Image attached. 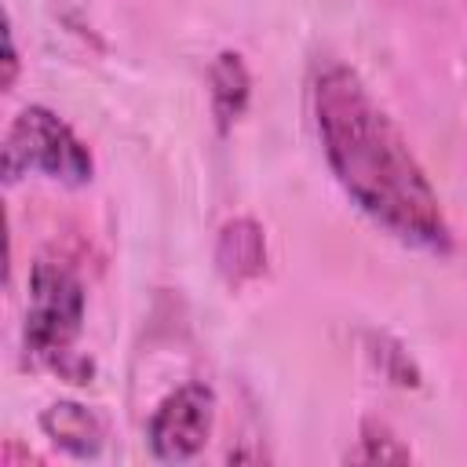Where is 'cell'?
Wrapping results in <instances>:
<instances>
[{
	"mask_svg": "<svg viewBox=\"0 0 467 467\" xmlns=\"http://www.w3.org/2000/svg\"><path fill=\"white\" fill-rule=\"evenodd\" d=\"M91 150L73 135V128L47 106H26L4 135V179L15 182L29 171L80 186L91 179Z\"/></svg>",
	"mask_w": 467,
	"mask_h": 467,
	"instance_id": "3",
	"label": "cell"
},
{
	"mask_svg": "<svg viewBox=\"0 0 467 467\" xmlns=\"http://www.w3.org/2000/svg\"><path fill=\"white\" fill-rule=\"evenodd\" d=\"M84 285L55 259H36L29 270V306H26V354L62 368L73 383H84L91 361L73 358V339L84 321Z\"/></svg>",
	"mask_w": 467,
	"mask_h": 467,
	"instance_id": "2",
	"label": "cell"
},
{
	"mask_svg": "<svg viewBox=\"0 0 467 467\" xmlns=\"http://www.w3.org/2000/svg\"><path fill=\"white\" fill-rule=\"evenodd\" d=\"M215 266L230 285H241L266 266V237L263 226L248 215H234L219 226L215 237Z\"/></svg>",
	"mask_w": 467,
	"mask_h": 467,
	"instance_id": "5",
	"label": "cell"
},
{
	"mask_svg": "<svg viewBox=\"0 0 467 467\" xmlns=\"http://www.w3.org/2000/svg\"><path fill=\"white\" fill-rule=\"evenodd\" d=\"M15 73H18L15 33H11V26H4V88H11V84H15Z\"/></svg>",
	"mask_w": 467,
	"mask_h": 467,
	"instance_id": "9",
	"label": "cell"
},
{
	"mask_svg": "<svg viewBox=\"0 0 467 467\" xmlns=\"http://www.w3.org/2000/svg\"><path fill=\"white\" fill-rule=\"evenodd\" d=\"M314 124L332 175L372 223L434 255L452 248V226L427 171L350 66L317 69Z\"/></svg>",
	"mask_w": 467,
	"mask_h": 467,
	"instance_id": "1",
	"label": "cell"
},
{
	"mask_svg": "<svg viewBox=\"0 0 467 467\" xmlns=\"http://www.w3.org/2000/svg\"><path fill=\"white\" fill-rule=\"evenodd\" d=\"M40 431L66 449L69 456H95L106 441V423L99 420L95 409L80 405V401H55L40 412Z\"/></svg>",
	"mask_w": 467,
	"mask_h": 467,
	"instance_id": "6",
	"label": "cell"
},
{
	"mask_svg": "<svg viewBox=\"0 0 467 467\" xmlns=\"http://www.w3.org/2000/svg\"><path fill=\"white\" fill-rule=\"evenodd\" d=\"M212 416L215 394L204 383H182L171 394H164L146 427L153 456L164 463H182L197 456L212 434Z\"/></svg>",
	"mask_w": 467,
	"mask_h": 467,
	"instance_id": "4",
	"label": "cell"
},
{
	"mask_svg": "<svg viewBox=\"0 0 467 467\" xmlns=\"http://www.w3.org/2000/svg\"><path fill=\"white\" fill-rule=\"evenodd\" d=\"M354 460H409V449L394 445V438L383 431V441H376V423H365V434H361V449L350 452Z\"/></svg>",
	"mask_w": 467,
	"mask_h": 467,
	"instance_id": "8",
	"label": "cell"
},
{
	"mask_svg": "<svg viewBox=\"0 0 467 467\" xmlns=\"http://www.w3.org/2000/svg\"><path fill=\"white\" fill-rule=\"evenodd\" d=\"M248 91H252V77L248 66L237 51H219L212 69H208V95H212V113L219 131H226L248 106Z\"/></svg>",
	"mask_w": 467,
	"mask_h": 467,
	"instance_id": "7",
	"label": "cell"
}]
</instances>
